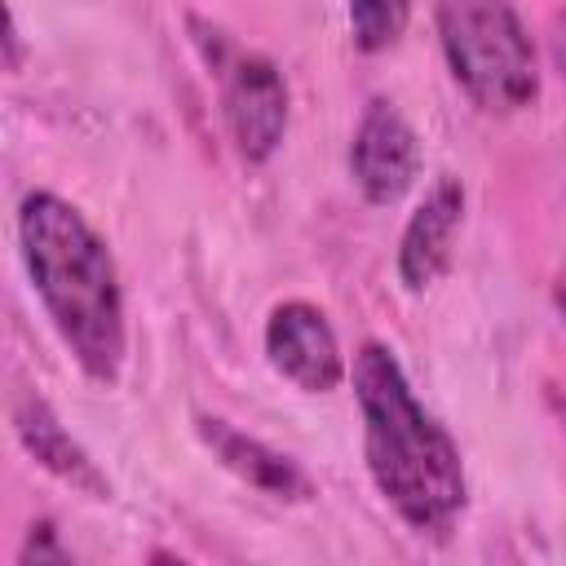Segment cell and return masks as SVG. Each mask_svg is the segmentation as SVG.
Here are the masks:
<instances>
[{"label":"cell","instance_id":"1","mask_svg":"<svg viewBox=\"0 0 566 566\" xmlns=\"http://www.w3.org/2000/svg\"><path fill=\"white\" fill-rule=\"evenodd\" d=\"M354 398L363 411V455L376 491L416 535L442 539L469 500L460 447L420 407L398 358L380 340H367L354 354Z\"/></svg>","mask_w":566,"mask_h":566},{"label":"cell","instance_id":"2","mask_svg":"<svg viewBox=\"0 0 566 566\" xmlns=\"http://www.w3.org/2000/svg\"><path fill=\"white\" fill-rule=\"evenodd\" d=\"M18 243L31 287L80 371L115 385L124 367V296L97 230L53 190H31L18 208Z\"/></svg>","mask_w":566,"mask_h":566},{"label":"cell","instance_id":"3","mask_svg":"<svg viewBox=\"0 0 566 566\" xmlns=\"http://www.w3.org/2000/svg\"><path fill=\"white\" fill-rule=\"evenodd\" d=\"M438 40L455 84L486 115H513L535 102V44L509 0H433Z\"/></svg>","mask_w":566,"mask_h":566},{"label":"cell","instance_id":"4","mask_svg":"<svg viewBox=\"0 0 566 566\" xmlns=\"http://www.w3.org/2000/svg\"><path fill=\"white\" fill-rule=\"evenodd\" d=\"M208 62L221 80V115H226V128H230V142H234L239 159L243 164H265L279 150L283 133H287L283 71L270 57L230 44L226 35L212 40Z\"/></svg>","mask_w":566,"mask_h":566},{"label":"cell","instance_id":"5","mask_svg":"<svg viewBox=\"0 0 566 566\" xmlns=\"http://www.w3.org/2000/svg\"><path fill=\"white\" fill-rule=\"evenodd\" d=\"M270 367L305 394H327L345 380V358L327 314L310 301H283L265 318Z\"/></svg>","mask_w":566,"mask_h":566},{"label":"cell","instance_id":"6","mask_svg":"<svg viewBox=\"0 0 566 566\" xmlns=\"http://www.w3.org/2000/svg\"><path fill=\"white\" fill-rule=\"evenodd\" d=\"M416 168H420V146H416L411 124L398 115L394 102H385V97L367 102V111L354 128V142H349V172H354V186L363 190V199H371V203L402 199Z\"/></svg>","mask_w":566,"mask_h":566},{"label":"cell","instance_id":"7","mask_svg":"<svg viewBox=\"0 0 566 566\" xmlns=\"http://www.w3.org/2000/svg\"><path fill=\"white\" fill-rule=\"evenodd\" d=\"M195 429H199L203 447H208L234 478H243L252 491H261V495H270V500H292V504L314 495L310 473H305L292 455L265 447L261 438L234 429L230 420H221V416H199Z\"/></svg>","mask_w":566,"mask_h":566},{"label":"cell","instance_id":"8","mask_svg":"<svg viewBox=\"0 0 566 566\" xmlns=\"http://www.w3.org/2000/svg\"><path fill=\"white\" fill-rule=\"evenodd\" d=\"M13 433L27 447V455L49 469L57 482L75 486L88 500H111V482L106 473L93 464V455L62 429V420L53 416V407L40 394H18L13 398Z\"/></svg>","mask_w":566,"mask_h":566},{"label":"cell","instance_id":"9","mask_svg":"<svg viewBox=\"0 0 566 566\" xmlns=\"http://www.w3.org/2000/svg\"><path fill=\"white\" fill-rule=\"evenodd\" d=\"M460 212H464L460 181L455 177H438L433 190L411 212L402 239H398V279L411 292H424L447 270L451 243H455V230H460Z\"/></svg>","mask_w":566,"mask_h":566},{"label":"cell","instance_id":"10","mask_svg":"<svg viewBox=\"0 0 566 566\" xmlns=\"http://www.w3.org/2000/svg\"><path fill=\"white\" fill-rule=\"evenodd\" d=\"M345 9H349L354 44L363 53L394 49L407 31V18H411V0H345Z\"/></svg>","mask_w":566,"mask_h":566},{"label":"cell","instance_id":"11","mask_svg":"<svg viewBox=\"0 0 566 566\" xmlns=\"http://www.w3.org/2000/svg\"><path fill=\"white\" fill-rule=\"evenodd\" d=\"M66 562L71 553L53 539V526L49 522H40V526H31V539H27V548H22V562Z\"/></svg>","mask_w":566,"mask_h":566},{"label":"cell","instance_id":"12","mask_svg":"<svg viewBox=\"0 0 566 566\" xmlns=\"http://www.w3.org/2000/svg\"><path fill=\"white\" fill-rule=\"evenodd\" d=\"M548 44H553V62H557V71H562V80H566V13L553 22V31H548Z\"/></svg>","mask_w":566,"mask_h":566},{"label":"cell","instance_id":"13","mask_svg":"<svg viewBox=\"0 0 566 566\" xmlns=\"http://www.w3.org/2000/svg\"><path fill=\"white\" fill-rule=\"evenodd\" d=\"M553 301H557V310H562V318H566V270H562L557 283H553Z\"/></svg>","mask_w":566,"mask_h":566}]
</instances>
